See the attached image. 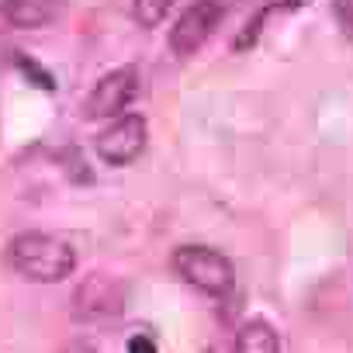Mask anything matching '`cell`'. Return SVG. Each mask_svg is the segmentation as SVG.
I'll return each mask as SVG.
<instances>
[{
    "label": "cell",
    "instance_id": "6da1fadb",
    "mask_svg": "<svg viewBox=\"0 0 353 353\" xmlns=\"http://www.w3.org/2000/svg\"><path fill=\"white\" fill-rule=\"evenodd\" d=\"M8 263H11V270H18L28 281L56 284L73 274L77 253L70 243H63L49 232H21L8 246Z\"/></svg>",
    "mask_w": 353,
    "mask_h": 353
},
{
    "label": "cell",
    "instance_id": "7a4b0ae2",
    "mask_svg": "<svg viewBox=\"0 0 353 353\" xmlns=\"http://www.w3.org/2000/svg\"><path fill=\"white\" fill-rule=\"evenodd\" d=\"M173 270L181 274V281H188L191 288H198V291H205L212 298L229 294V288L236 281L232 263L219 250H208V246H181V250H173Z\"/></svg>",
    "mask_w": 353,
    "mask_h": 353
},
{
    "label": "cell",
    "instance_id": "3957f363",
    "mask_svg": "<svg viewBox=\"0 0 353 353\" xmlns=\"http://www.w3.org/2000/svg\"><path fill=\"white\" fill-rule=\"evenodd\" d=\"M219 21H222V4H219V0H194V4L181 14V21L173 25L170 49L176 56H194L212 39Z\"/></svg>",
    "mask_w": 353,
    "mask_h": 353
},
{
    "label": "cell",
    "instance_id": "277c9868",
    "mask_svg": "<svg viewBox=\"0 0 353 353\" xmlns=\"http://www.w3.org/2000/svg\"><path fill=\"white\" fill-rule=\"evenodd\" d=\"M125 305V291L114 277L108 274H90L77 294H73V315L83 319V322H104V319H114Z\"/></svg>",
    "mask_w": 353,
    "mask_h": 353
},
{
    "label": "cell",
    "instance_id": "5b68a950",
    "mask_svg": "<svg viewBox=\"0 0 353 353\" xmlns=\"http://www.w3.org/2000/svg\"><path fill=\"white\" fill-rule=\"evenodd\" d=\"M139 94V70L135 66H121L114 73H108L87 97V118H121L125 108L135 101Z\"/></svg>",
    "mask_w": 353,
    "mask_h": 353
},
{
    "label": "cell",
    "instance_id": "8992f818",
    "mask_svg": "<svg viewBox=\"0 0 353 353\" xmlns=\"http://www.w3.org/2000/svg\"><path fill=\"white\" fill-rule=\"evenodd\" d=\"M145 139H149L145 118H142V114H121L108 132L97 135V156H101L104 163H111V166H125V163H132L135 156H142Z\"/></svg>",
    "mask_w": 353,
    "mask_h": 353
},
{
    "label": "cell",
    "instance_id": "52a82bcc",
    "mask_svg": "<svg viewBox=\"0 0 353 353\" xmlns=\"http://www.w3.org/2000/svg\"><path fill=\"white\" fill-rule=\"evenodd\" d=\"M0 14L14 28H46L63 14V0H4Z\"/></svg>",
    "mask_w": 353,
    "mask_h": 353
},
{
    "label": "cell",
    "instance_id": "ba28073f",
    "mask_svg": "<svg viewBox=\"0 0 353 353\" xmlns=\"http://www.w3.org/2000/svg\"><path fill=\"white\" fill-rule=\"evenodd\" d=\"M236 353H281V336L274 332L270 322L250 319L236 332Z\"/></svg>",
    "mask_w": 353,
    "mask_h": 353
},
{
    "label": "cell",
    "instance_id": "9c48e42d",
    "mask_svg": "<svg viewBox=\"0 0 353 353\" xmlns=\"http://www.w3.org/2000/svg\"><path fill=\"white\" fill-rule=\"evenodd\" d=\"M170 8H173V0H132V14L142 28H156Z\"/></svg>",
    "mask_w": 353,
    "mask_h": 353
},
{
    "label": "cell",
    "instance_id": "30bf717a",
    "mask_svg": "<svg viewBox=\"0 0 353 353\" xmlns=\"http://www.w3.org/2000/svg\"><path fill=\"white\" fill-rule=\"evenodd\" d=\"M14 63H18V70H21V73H25V77H28L35 87H42V90H56V80H52V73H49V70H42V66H39L32 56H21V52H18V56H14Z\"/></svg>",
    "mask_w": 353,
    "mask_h": 353
},
{
    "label": "cell",
    "instance_id": "8fae6325",
    "mask_svg": "<svg viewBox=\"0 0 353 353\" xmlns=\"http://www.w3.org/2000/svg\"><path fill=\"white\" fill-rule=\"evenodd\" d=\"M332 11H336V18H339L343 32L353 39V0H332Z\"/></svg>",
    "mask_w": 353,
    "mask_h": 353
},
{
    "label": "cell",
    "instance_id": "7c38bea8",
    "mask_svg": "<svg viewBox=\"0 0 353 353\" xmlns=\"http://www.w3.org/2000/svg\"><path fill=\"white\" fill-rule=\"evenodd\" d=\"M260 28H263V14H256V18H253V25H250V32H243V35H239V42H236V49H239V52H246V49H250V46L256 42V32H260Z\"/></svg>",
    "mask_w": 353,
    "mask_h": 353
},
{
    "label": "cell",
    "instance_id": "4fadbf2b",
    "mask_svg": "<svg viewBox=\"0 0 353 353\" xmlns=\"http://www.w3.org/2000/svg\"><path fill=\"white\" fill-rule=\"evenodd\" d=\"M128 353H156V343H152V336H132L128 339Z\"/></svg>",
    "mask_w": 353,
    "mask_h": 353
},
{
    "label": "cell",
    "instance_id": "5bb4252c",
    "mask_svg": "<svg viewBox=\"0 0 353 353\" xmlns=\"http://www.w3.org/2000/svg\"><path fill=\"white\" fill-rule=\"evenodd\" d=\"M63 353H97L90 343H83V339H73V343H66L63 346Z\"/></svg>",
    "mask_w": 353,
    "mask_h": 353
},
{
    "label": "cell",
    "instance_id": "9a60e30c",
    "mask_svg": "<svg viewBox=\"0 0 353 353\" xmlns=\"http://www.w3.org/2000/svg\"><path fill=\"white\" fill-rule=\"evenodd\" d=\"M305 4H312V0H284L288 11H298V8H305Z\"/></svg>",
    "mask_w": 353,
    "mask_h": 353
}]
</instances>
